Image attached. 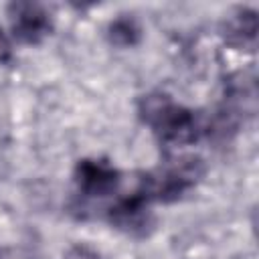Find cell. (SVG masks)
<instances>
[{
	"mask_svg": "<svg viewBox=\"0 0 259 259\" xmlns=\"http://www.w3.org/2000/svg\"><path fill=\"white\" fill-rule=\"evenodd\" d=\"M140 117L164 146L194 144L206 125L188 107L172 101L166 93H150L140 101Z\"/></svg>",
	"mask_w": 259,
	"mask_h": 259,
	"instance_id": "1",
	"label": "cell"
},
{
	"mask_svg": "<svg viewBox=\"0 0 259 259\" xmlns=\"http://www.w3.org/2000/svg\"><path fill=\"white\" fill-rule=\"evenodd\" d=\"M200 174L198 160H180V164L146 174L136 190L148 202H174L196 184Z\"/></svg>",
	"mask_w": 259,
	"mask_h": 259,
	"instance_id": "2",
	"label": "cell"
},
{
	"mask_svg": "<svg viewBox=\"0 0 259 259\" xmlns=\"http://www.w3.org/2000/svg\"><path fill=\"white\" fill-rule=\"evenodd\" d=\"M8 18L12 36L22 45H38L51 34V14L36 2H12L8 6Z\"/></svg>",
	"mask_w": 259,
	"mask_h": 259,
	"instance_id": "3",
	"label": "cell"
},
{
	"mask_svg": "<svg viewBox=\"0 0 259 259\" xmlns=\"http://www.w3.org/2000/svg\"><path fill=\"white\" fill-rule=\"evenodd\" d=\"M121 182V174L105 160L85 158L75 166V184L79 194L89 198H103L117 190Z\"/></svg>",
	"mask_w": 259,
	"mask_h": 259,
	"instance_id": "4",
	"label": "cell"
},
{
	"mask_svg": "<svg viewBox=\"0 0 259 259\" xmlns=\"http://www.w3.org/2000/svg\"><path fill=\"white\" fill-rule=\"evenodd\" d=\"M148 200L134 190L125 198H119L107 212V219L113 227L125 231L127 235H146L152 227V214L148 210Z\"/></svg>",
	"mask_w": 259,
	"mask_h": 259,
	"instance_id": "5",
	"label": "cell"
},
{
	"mask_svg": "<svg viewBox=\"0 0 259 259\" xmlns=\"http://www.w3.org/2000/svg\"><path fill=\"white\" fill-rule=\"evenodd\" d=\"M227 40L237 49L253 47L257 38V16L255 10H239L227 22Z\"/></svg>",
	"mask_w": 259,
	"mask_h": 259,
	"instance_id": "6",
	"label": "cell"
},
{
	"mask_svg": "<svg viewBox=\"0 0 259 259\" xmlns=\"http://www.w3.org/2000/svg\"><path fill=\"white\" fill-rule=\"evenodd\" d=\"M140 34H142V30L132 16H119L107 28L109 40L117 47H134L140 40Z\"/></svg>",
	"mask_w": 259,
	"mask_h": 259,
	"instance_id": "7",
	"label": "cell"
},
{
	"mask_svg": "<svg viewBox=\"0 0 259 259\" xmlns=\"http://www.w3.org/2000/svg\"><path fill=\"white\" fill-rule=\"evenodd\" d=\"M63 259H103V257L87 245H75L63 255Z\"/></svg>",
	"mask_w": 259,
	"mask_h": 259,
	"instance_id": "8",
	"label": "cell"
},
{
	"mask_svg": "<svg viewBox=\"0 0 259 259\" xmlns=\"http://www.w3.org/2000/svg\"><path fill=\"white\" fill-rule=\"evenodd\" d=\"M0 259H36V257L24 247H2Z\"/></svg>",
	"mask_w": 259,
	"mask_h": 259,
	"instance_id": "9",
	"label": "cell"
},
{
	"mask_svg": "<svg viewBox=\"0 0 259 259\" xmlns=\"http://www.w3.org/2000/svg\"><path fill=\"white\" fill-rule=\"evenodd\" d=\"M12 59V42H10V36L0 28V65L8 63Z\"/></svg>",
	"mask_w": 259,
	"mask_h": 259,
	"instance_id": "10",
	"label": "cell"
}]
</instances>
